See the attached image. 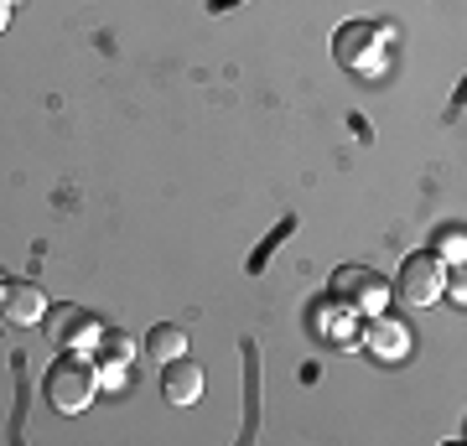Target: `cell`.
Returning a JSON list of instances; mask_svg holds the SVG:
<instances>
[{
  "label": "cell",
  "instance_id": "cell-1",
  "mask_svg": "<svg viewBox=\"0 0 467 446\" xmlns=\"http://www.w3.org/2000/svg\"><path fill=\"white\" fill-rule=\"evenodd\" d=\"M94 395H99V368L88 364L78 347L63 353V358L47 368V405L57 415H84Z\"/></svg>",
  "mask_w": 467,
  "mask_h": 446
},
{
  "label": "cell",
  "instance_id": "cell-2",
  "mask_svg": "<svg viewBox=\"0 0 467 446\" xmlns=\"http://www.w3.org/2000/svg\"><path fill=\"white\" fill-rule=\"evenodd\" d=\"M333 52H337V63L348 67V73H358V78L384 73V32L368 26V21H348V26L337 32Z\"/></svg>",
  "mask_w": 467,
  "mask_h": 446
},
{
  "label": "cell",
  "instance_id": "cell-3",
  "mask_svg": "<svg viewBox=\"0 0 467 446\" xmlns=\"http://www.w3.org/2000/svg\"><path fill=\"white\" fill-rule=\"evenodd\" d=\"M395 296H400L405 306H431V301H441L447 296V270H441V260H436V254H410V260L400 264Z\"/></svg>",
  "mask_w": 467,
  "mask_h": 446
},
{
  "label": "cell",
  "instance_id": "cell-4",
  "mask_svg": "<svg viewBox=\"0 0 467 446\" xmlns=\"http://www.w3.org/2000/svg\"><path fill=\"white\" fill-rule=\"evenodd\" d=\"M333 285H337V291H348V301L358 306V312H379L384 301H389V285H384L379 275L358 270V264H353V270H337Z\"/></svg>",
  "mask_w": 467,
  "mask_h": 446
},
{
  "label": "cell",
  "instance_id": "cell-5",
  "mask_svg": "<svg viewBox=\"0 0 467 446\" xmlns=\"http://www.w3.org/2000/svg\"><path fill=\"white\" fill-rule=\"evenodd\" d=\"M47 316V296H42V285L36 281H11L5 285V322H16V327H36Z\"/></svg>",
  "mask_w": 467,
  "mask_h": 446
},
{
  "label": "cell",
  "instance_id": "cell-6",
  "mask_svg": "<svg viewBox=\"0 0 467 446\" xmlns=\"http://www.w3.org/2000/svg\"><path fill=\"white\" fill-rule=\"evenodd\" d=\"M167 374H161V395H167V405H198L202 399V368L187 364L182 358H171V364H161Z\"/></svg>",
  "mask_w": 467,
  "mask_h": 446
},
{
  "label": "cell",
  "instance_id": "cell-7",
  "mask_svg": "<svg viewBox=\"0 0 467 446\" xmlns=\"http://www.w3.org/2000/svg\"><path fill=\"white\" fill-rule=\"evenodd\" d=\"M364 347L374 358H405V347H410V332L400 322H389V316L374 312V322L364 327Z\"/></svg>",
  "mask_w": 467,
  "mask_h": 446
},
{
  "label": "cell",
  "instance_id": "cell-8",
  "mask_svg": "<svg viewBox=\"0 0 467 446\" xmlns=\"http://www.w3.org/2000/svg\"><path fill=\"white\" fill-rule=\"evenodd\" d=\"M146 353L156 358V364H171V358H182V353H187V332H182V327H171V322H161V327L146 337Z\"/></svg>",
  "mask_w": 467,
  "mask_h": 446
},
{
  "label": "cell",
  "instance_id": "cell-9",
  "mask_svg": "<svg viewBox=\"0 0 467 446\" xmlns=\"http://www.w3.org/2000/svg\"><path fill=\"white\" fill-rule=\"evenodd\" d=\"M57 337H63L67 347H78V353H84V347L104 343V327H99V322H94V316H84V322H78V316L67 312V332H57Z\"/></svg>",
  "mask_w": 467,
  "mask_h": 446
},
{
  "label": "cell",
  "instance_id": "cell-10",
  "mask_svg": "<svg viewBox=\"0 0 467 446\" xmlns=\"http://www.w3.org/2000/svg\"><path fill=\"white\" fill-rule=\"evenodd\" d=\"M436 249H441V260L462 264V254H467V233H462V229H447L441 239H436Z\"/></svg>",
  "mask_w": 467,
  "mask_h": 446
},
{
  "label": "cell",
  "instance_id": "cell-11",
  "mask_svg": "<svg viewBox=\"0 0 467 446\" xmlns=\"http://www.w3.org/2000/svg\"><path fill=\"white\" fill-rule=\"evenodd\" d=\"M125 374H130V364L109 353V364H99V389H125Z\"/></svg>",
  "mask_w": 467,
  "mask_h": 446
},
{
  "label": "cell",
  "instance_id": "cell-12",
  "mask_svg": "<svg viewBox=\"0 0 467 446\" xmlns=\"http://www.w3.org/2000/svg\"><path fill=\"white\" fill-rule=\"evenodd\" d=\"M104 347H109V353H115V358H125V364H130V337H119V332H104Z\"/></svg>",
  "mask_w": 467,
  "mask_h": 446
},
{
  "label": "cell",
  "instance_id": "cell-13",
  "mask_svg": "<svg viewBox=\"0 0 467 446\" xmlns=\"http://www.w3.org/2000/svg\"><path fill=\"white\" fill-rule=\"evenodd\" d=\"M11 5H16V0H0V32H5V21H11Z\"/></svg>",
  "mask_w": 467,
  "mask_h": 446
},
{
  "label": "cell",
  "instance_id": "cell-14",
  "mask_svg": "<svg viewBox=\"0 0 467 446\" xmlns=\"http://www.w3.org/2000/svg\"><path fill=\"white\" fill-rule=\"evenodd\" d=\"M5 285H11V281H0V296H5Z\"/></svg>",
  "mask_w": 467,
  "mask_h": 446
}]
</instances>
